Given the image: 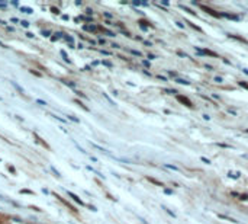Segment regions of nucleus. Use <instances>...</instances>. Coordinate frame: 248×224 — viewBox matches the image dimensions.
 <instances>
[{"label":"nucleus","instance_id":"f257e3e1","mask_svg":"<svg viewBox=\"0 0 248 224\" xmlns=\"http://www.w3.org/2000/svg\"><path fill=\"white\" fill-rule=\"evenodd\" d=\"M68 195H70V197H71L73 199L76 201V202H78V204H81V205H83V201H81V199H80V198H78V197H76L74 194H71V192H68Z\"/></svg>","mask_w":248,"mask_h":224},{"label":"nucleus","instance_id":"f03ea898","mask_svg":"<svg viewBox=\"0 0 248 224\" xmlns=\"http://www.w3.org/2000/svg\"><path fill=\"white\" fill-rule=\"evenodd\" d=\"M178 99L182 100L183 103H186V105H187V106H192V102H190V100H187V99H186V98H182V96H180V98H178Z\"/></svg>","mask_w":248,"mask_h":224},{"label":"nucleus","instance_id":"7ed1b4c3","mask_svg":"<svg viewBox=\"0 0 248 224\" xmlns=\"http://www.w3.org/2000/svg\"><path fill=\"white\" fill-rule=\"evenodd\" d=\"M51 10H52V13H57V15L59 13V10H58V9H55V7H52Z\"/></svg>","mask_w":248,"mask_h":224},{"label":"nucleus","instance_id":"20e7f679","mask_svg":"<svg viewBox=\"0 0 248 224\" xmlns=\"http://www.w3.org/2000/svg\"><path fill=\"white\" fill-rule=\"evenodd\" d=\"M241 85L244 86V87H248V85H247V83H241Z\"/></svg>","mask_w":248,"mask_h":224}]
</instances>
